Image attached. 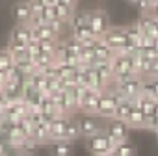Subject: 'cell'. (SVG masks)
I'll return each mask as SVG.
<instances>
[{"instance_id":"3957f363","label":"cell","mask_w":158,"mask_h":156,"mask_svg":"<svg viewBox=\"0 0 158 156\" xmlns=\"http://www.w3.org/2000/svg\"><path fill=\"white\" fill-rule=\"evenodd\" d=\"M76 125H78V130H80V138H86V139L104 132V126H106L102 125V119L99 115H82V119H78Z\"/></svg>"},{"instance_id":"44dd1931","label":"cell","mask_w":158,"mask_h":156,"mask_svg":"<svg viewBox=\"0 0 158 156\" xmlns=\"http://www.w3.org/2000/svg\"><path fill=\"white\" fill-rule=\"evenodd\" d=\"M141 95H147L152 101H158V78H149V80H143Z\"/></svg>"},{"instance_id":"836d02e7","label":"cell","mask_w":158,"mask_h":156,"mask_svg":"<svg viewBox=\"0 0 158 156\" xmlns=\"http://www.w3.org/2000/svg\"><path fill=\"white\" fill-rule=\"evenodd\" d=\"M108 156H117V154H114V152H112V154H108Z\"/></svg>"},{"instance_id":"e0dca14e","label":"cell","mask_w":158,"mask_h":156,"mask_svg":"<svg viewBox=\"0 0 158 156\" xmlns=\"http://www.w3.org/2000/svg\"><path fill=\"white\" fill-rule=\"evenodd\" d=\"M158 101H152L151 97H147V95H139L136 101H134V104H136V108L138 110H141L145 115H147V119L149 117H152V112H154V104H156Z\"/></svg>"},{"instance_id":"30bf717a","label":"cell","mask_w":158,"mask_h":156,"mask_svg":"<svg viewBox=\"0 0 158 156\" xmlns=\"http://www.w3.org/2000/svg\"><path fill=\"white\" fill-rule=\"evenodd\" d=\"M32 15H34V10H32L30 0H21L13 6V17L17 24H30Z\"/></svg>"},{"instance_id":"8992f818","label":"cell","mask_w":158,"mask_h":156,"mask_svg":"<svg viewBox=\"0 0 158 156\" xmlns=\"http://www.w3.org/2000/svg\"><path fill=\"white\" fill-rule=\"evenodd\" d=\"M102 41L117 54V52H121L123 48H127L128 45H130V41H128V37H127V34H125V28H112L104 37H102Z\"/></svg>"},{"instance_id":"603a6c76","label":"cell","mask_w":158,"mask_h":156,"mask_svg":"<svg viewBox=\"0 0 158 156\" xmlns=\"http://www.w3.org/2000/svg\"><path fill=\"white\" fill-rule=\"evenodd\" d=\"M114 154H117V156H136V147L132 143L125 141V143H119L114 149Z\"/></svg>"},{"instance_id":"f1b7e54d","label":"cell","mask_w":158,"mask_h":156,"mask_svg":"<svg viewBox=\"0 0 158 156\" xmlns=\"http://www.w3.org/2000/svg\"><path fill=\"white\" fill-rule=\"evenodd\" d=\"M151 15H152V17H154L156 21H158V4H156V8L152 10V13H151Z\"/></svg>"},{"instance_id":"cb8c5ba5","label":"cell","mask_w":158,"mask_h":156,"mask_svg":"<svg viewBox=\"0 0 158 156\" xmlns=\"http://www.w3.org/2000/svg\"><path fill=\"white\" fill-rule=\"evenodd\" d=\"M76 26H89V13H74L71 21V28H76Z\"/></svg>"},{"instance_id":"4fadbf2b","label":"cell","mask_w":158,"mask_h":156,"mask_svg":"<svg viewBox=\"0 0 158 156\" xmlns=\"http://www.w3.org/2000/svg\"><path fill=\"white\" fill-rule=\"evenodd\" d=\"M32 34H34V39H35V41H56V39H60L48 24L34 26V28H32Z\"/></svg>"},{"instance_id":"4316f807","label":"cell","mask_w":158,"mask_h":156,"mask_svg":"<svg viewBox=\"0 0 158 156\" xmlns=\"http://www.w3.org/2000/svg\"><path fill=\"white\" fill-rule=\"evenodd\" d=\"M32 2L43 6V8H50V6H56V0H32Z\"/></svg>"},{"instance_id":"1f68e13d","label":"cell","mask_w":158,"mask_h":156,"mask_svg":"<svg viewBox=\"0 0 158 156\" xmlns=\"http://www.w3.org/2000/svg\"><path fill=\"white\" fill-rule=\"evenodd\" d=\"M154 132H156V136H158V125H156V126H154Z\"/></svg>"},{"instance_id":"d6986e66","label":"cell","mask_w":158,"mask_h":156,"mask_svg":"<svg viewBox=\"0 0 158 156\" xmlns=\"http://www.w3.org/2000/svg\"><path fill=\"white\" fill-rule=\"evenodd\" d=\"M134 108H136L134 101H123V102H119V106L115 108L114 119H119V121H125V123H127V119L130 117V113H132Z\"/></svg>"},{"instance_id":"4dcf8cb0","label":"cell","mask_w":158,"mask_h":156,"mask_svg":"<svg viewBox=\"0 0 158 156\" xmlns=\"http://www.w3.org/2000/svg\"><path fill=\"white\" fill-rule=\"evenodd\" d=\"M149 2H151V4H154V6H156V4H158V0H149Z\"/></svg>"},{"instance_id":"2e32d148","label":"cell","mask_w":158,"mask_h":156,"mask_svg":"<svg viewBox=\"0 0 158 156\" xmlns=\"http://www.w3.org/2000/svg\"><path fill=\"white\" fill-rule=\"evenodd\" d=\"M125 34H127V37H128V41L138 48V50H141V39H143V32H141V28L138 26V23L136 24H128V26H125Z\"/></svg>"},{"instance_id":"83f0119b","label":"cell","mask_w":158,"mask_h":156,"mask_svg":"<svg viewBox=\"0 0 158 156\" xmlns=\"http://www.w3.org/2000/svg\"><path fill=\"white\" fill-rule=\"evenodd\" d=\"M8 84V72L0 71V89H4V86Z\"/></svg>"},{"instance_id":"5b68a950","label":"cell","mask_w":158,"mask_h":156,"mask_svg":"<svg viewBox=\"0 0 158 156\" xmlns=\"http://www.w3.org/2000/svg\"><path fill=\"white\" fill-rule=\"evenodd\" d=\"M104 132H106L117 145L128 141V125H127L125 121L108 119V121H106V126H104Z\"/></svg>"},{"instance_id":"5bb4252c","label":"cell","mask_w":158,"mask_h":156,"mask_svg":"<svg viewBox=\"0 0 158 156\" xmlns=\"http://www.w3.org/2000/svg\"><path fill=\"white\" fill-rule=\"evenodd\" d=\"M115 58V52L102 41V37L95 45V61H112Z\"/></svg>"},{"instance_id":"9c48e42d","label":"cell","mask_w":158,"mask_h":156,"mask_svg":"<svg viewBox=\"0 0 158 156\" xmlns=\"http://www.w3.org/2000/svg\"><path fill=\"white\" fill-rule=\"evenodd\" d=\"M101 97H102V91L88 89V93L84 95V99H82V102H80V110H82L86 115H97Z\"/></svg>"},{"instance_id":"8fae6325","label":"cell","mask_w":158,"mask_h":156,"mask_svg":"<svg viewBox=\"0 0 158 156\" xmlns=\"http://www.w3.org/2000/svg\"><path fill=\"white\" fill-rule=\"evenodd\" d=\"M10 41L11 43H21V45H28L30 41H34L32 26L30 24H15L11 34H10Z\"/></svg>"},{"instance_id":"7a4b0ae2","label":"cell","mask_w":158,"mask_h":156,"mask_svg":"<svg viewBox=\"0 0 158 156\" xmlns=\"http://www.w3.org/2000/svg\"><path fill=\"white\" fill-rule=\"evenodd\" d=\"M86 145H88V150H89L93 156H108V154H112L114 149L117 147V143H115L106 132H101V134L89 138Z\"/></svg>"},{"instance_id":"f546056e","label":"cell","mask_w":158,"mask_h":156,"mask_svg":"<svg viewBox=\"0 0 158 156\" xmlns=\"http://www.w3.org/2000/svg\"><path fill=\"white\" fill-rule=\"evenodd\" d=\"M152 117H156V119H158V102L154 104V112H152Z\"/></svg>"},{"instance_id":"ffe728a7","label":"cell","mask_w":158,"mask_h":156,"mask_svg":"<svg viewBox=\"0 0 158 156\" xmlns=\"http://www.w3.org/2000/svg\"><path fill=\"white\" fill-rule=\"evenodd\" d=\"M34 65H35L37 71L43 72V71L50 69L52 65H56V56H52V54H37L34 58Z\"/></svg>"},{"instance_id":"d4e9b609","label":"cell","mask_w":158,"mask_h":156,"mask_svg":"<svg viewBox=\"0 0 158 156\" xmlns=\"http://www.w3.org/2000/svg\"><path fill=\"white\" fill-rule=\"evenodd\" d=\"M149 78H158V58L149 61L147 74H145V80H149Z\"/></svg>"},{"instance_id":"ac0fdd59","label":"cell","mask_w":158,"mask_h":156,"mask_svg":"<svg viewBox=\"0 0 158 156\" xmlns=\"http://www.w3.org/2000/svg\"><path fill=\"white\" fill-rule=\"evenodd\" d=\"M127 125H128V128H147V115L141 110L134 108L130 117L127 119Z\"/></svg>"},{"instance_id":"e575fe53","label":"cell","mask_w":158,"mask_h":156,"mask_svg":"<svg viewBox=\"0 0 158 156\" xmlns=\"http://www.w3.org/2000/svg\"><path fill=\"white\" fill-rule=\"evenodd\" d=\"M2 95H4V93H2V89H0V97H2Z\"/></svg>"},{"instance_id":"7c38bea8","label":"cell","mask_w":158,"mask_h":156,"mask_svg":"<svg viewBox=\"0 0 158 156\" xmlns=\"http://www.w3.org/2000/svg\"><path fill=\"white\" fill-rule=\"evenodd\" d=\"M74 145L71 141H50L48 143V154L50 156H71Z\"/></svg>"},{"instance_id":"277c9868","label":"cell","mask_w":158,"mask_h":156,"mask_svg":"<svg viewBox=\"0 0 158 156\" xmlns=\"http://www.w3.org/2000/svg\"><path fill=\"white\" fill-rule=\"evenodd\" d=\"M115 89L119 91V95L125 101H136L141 95V89H143V78L134 76V78H130V80H127V82L117 84Z\"/></svg>"},{"instance_id":"ba28073f","label":"cell","mask_w":158,"mask_h":156,"mask_svg":"<svg viewBox=\"0 0 158 156\" xmlns=\"http://www.w3.org/2000/svg\"><path fill=\"white\" fill-rule=\"evenodd\" d=\"M71 117H56L50 121V141H65L67 128L71 125Z\"/></svg>"},{"instance_id":"7402d4cb","label":"cell","mask_w":158,"mask_h":156,"mask_svg":"<svg viewBox=\"0 0 158 156\" xmlns=\"http://www.w3.org/2000/svg\"><path fill=\"white\" fill-rule=\"evenodd\" d=\"M15 67V61H13V56H11V52L8 50V47L6 48H2L0 50V71H11Z\"/></svg>"},{"instance_id":"6da1fadb","label":"cell","mask_w":158,"mask_h":156,"mask_svg":"<svg viewBox=\"0 0 158 156\" xmlns=\"http://www.w3.org/2000/svg\"><path fill=\"white\" fill-rule=\"evenodd\" d=\"M125 99L119 95L117 89H110V91H104L102 97H101V102H99V110H97V115L101 119H114V113H115V108L119 106V102H123Z\"/></svg>"},{"instance_id":"9a60e30c","label":"cell","mask_w":158,"mask_h":156,"mask_svg":"<svg viewBox=\"0 0 158 156\" xmlns=\"http://www.w3.org/2000/svg\"><path fill=\"white\" fill-rule=\"evenodd\" d=\"M73 37H74L76 41H80L82 45L99 39V37L93 34V30H91L89 26H76V28H73Z\"/></svg>"},{"instance_id":"52a82bcc","label":"cell","mask_w":158,"mask_h":156,"mask_svg":"<svg viewBox=\"0 0 158 156\" xmlns=\"http://www.w3.org/2000/svg\"><path fill=\"white\" fill-rule=\"evenodd\" d=\"M89 28L93 30V34L97 37H104L112 30V24H110L108 15L104 11H91L89 13Z\"/></svg>"},{"instance_id":"d6a6232c","label":"cell","mask_w":158,"mask_h":156,"mask_svg":"<svg viewBox=\"0 0 158 156\" xmlns=\"http://www.w3.org/2000/svg\"><path fill=\"white\" fill-rule=\"evenodd\" d=\"M128 2H134V4H138V2H139V0H128Z\"/></svg>"},{"instance_id":"d590c367","label":"cell","mask_w":158,"mask_h":156,"mask_svg":"<svg viewBox=\"0 0 158 156\" xmlns=\"http://www.w3.org/2000/svg\"><path fill=\"white\" fill-rule=\"evenodd\" d=\"M0 156H2V154H0Z\"/></svg>"},{"instance_id":"484cf974","label":"cell","mask_w":158,"mask_h":156,"mask_svg":"<svg viewBox=\"0 0 158 156\" xmlns=\"http://www.w3.org/2000/svg\"><path fill=\"white\" fill-rule=\"evenodd\" d=\"M56 4L65 8V10H71V11L76 10V0H56Z\"/></svg>"}]
</instances>
